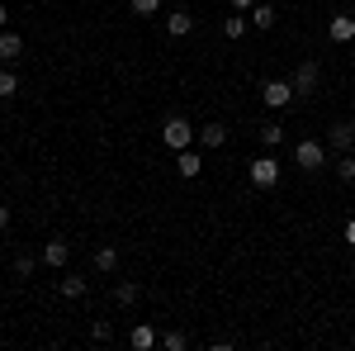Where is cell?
Instances as JSON below:
<instances>
[{
	"instance_id": "1",
	"label": "cell",
	"mask_w": 355,
	"mask_h": 351,
	"mask_svg": "<svg viewBox=\"0 0 355 351\" xmlns=\"http://www.w3.org/2000/svg\"><path fill=\"white\" fill-rule=\"evenodd\" d=\"M194 138H199V129H194L185 114H166V124H162V142L171 147V152H185V147H194Z\"/></svg>"
},
{
	"instance_id": "2",
	"label": "cell",
	"mask_w": 355,
	"mask_h": 351,
	"mask_svg": "<svg viewBox=\"0 0 355 351\" xmlns=\"http://www.w3.org/2000/svg\"><path fill=\"white\" fill-rule=\"evenodd\" d=\"M246 176H251V186L256 190H270V186H279V157H275L270 147L256 157V162L246 166Z\"/></svg>"
},
{
	"instance_id": "3",
	"label": "cell",
	"mask_w": 355,
	"mask_h": 351,
	"mask_svg": "<svg viewBox=\"0 0 355 351\" xmlns=\"http://www.w3.org/2000/svg\"><path fill=\"white\" fill-rule=\"evenodd\" d=\"M294 166H303V171H322V166H327V147H322L318 138H303L299 147H294Z\"/></svg>"
},
{
	"instance_id": "4",
	"label": "cell",
	"mask_w": 355,
	"mask_h": 351,
	"mask_svg": "<svg viewBox=\"0 0 355 351\" xmlns=\"http://www.w3.org/2000/svg\"><path fill=\"white\" fill-rule=\"evenodd\" d=\"M318 81H322V67L318 62H299L294 67V95L299 100H313L318 95Z\"/></svg>"
},
{
	"instance_id": "5",
	"label": "cell",
	"mask_w": 355,
	"mask_h": 351,
	"mask_svg": "<svg viewBox=\"0 0 355 351\" xmlns=\"http://www.w3.org/2000/svg\"><path fill=\"white\" fill-rule=\"evenodd\" d=\"M261 100H266L270 109H289L299 95H294V81H266L261 85Z\"/></svg>"
},
{
	"instance_id": "6",
	"label": "cell",
	"mask_w": 355,
	"mask_h": 351,
	"mask_svg": "<svg viewBox=\"0 0 355 351\" xmlns=\"http://www.w3.org/2000/svg\"><path fill=\"white\" fill-rule=\"evenodd\" d=\"M327 147L331 152H355V119H336V124H331Z\"/></svg>"
},
{
	"instance_id": "7",
	"label": "cell",
	"mask_w": 355,
	"mask_h": 351,
	"mask_svg": "<svg viewBox=\"0 0 355 351\" xmlns=\"http://www.w3.org/2000/svg\"><path fill=\"white\" fill-rule=\"evenodd\" d=\"M38 261H43V266H53V270H62L67 261H71V247L62 243V238H53V243H43V252H38Z\"/></svg>"
},
{
	"instance_id": "8",
	"label": "cell",
	"mask_w": 355,
	"mask_h": 351,
	"mask_svg": "<svg viewBox=\"0 0 355 351\" xmlns=\"http://www.w3.org/2000/svg\"><path fill=\"white\" fill-rule=\"evenodd\" d=\"M166 33H171V38H190L194 33V15L190 10H171V15H166Z\"/></svg>"
},
{
	"instance_id": "9",
	"label": "cell",
	"mask_w": 355,
	"mask_h": 351,
	"mask_svg": "<svg viewBox=\"0 0 355 351\" xmlns=\"http://www.w3.org/2000/svg\"><path fill=\"white\" fill-rule=\"evenodd\" d=\"M19 53H24V38H19V33H10V28H0V62H5V67H15Z\"/></svg>"
},
{
	"instance_id": "10",
	"label": "cell",
	"mask_w": 355,
	"mask_h": 351,
	"mask_svg": "<svg viewBox=\"0 0 355 351\" xmlns=\"http://www.w3.org/2000/svg\"><path fill=\"white\" fill-rule=\"evenodd\" d=\"M327 38H331V43H351V38H355V15H331Z\"/></svg>"
},
{
	"instance_id": "11",
	"label": "cell",
	"mask_w": 355,
	"mask_h": 351,
	"mask_svg": "<svg viewBox=\"0 0 355 351\" xmlns=\"http://www.w3.org/2000/svg\"><path fill=\"white\" fill-rule=\"evenodd\" d=\"M157 342H162V332H157L152 323H137L133 332H128V347H137V351H152Z\"/></svg>"
},
{
	"instance_id": "12",
	"label": "cell",
	"mask_w": 355,
	"mask_h": 351,
	"mask_svg": "<svg viewBox=\"0 0 355 351\" xmlns=\"http://www.w3.org/2000/svg\"><path fill=\"white\" fill-rule=\"evenodd\" d=\"M175 171H180L185 181H194V176L204 171V157H199L194 147H185V152H175Z\"/></svg>"
},
{
	"instance_id": "13",
	"label": "cell",
	"mask_w": 355,
	"mask_h": 351,
	"mask_svg": "<svg viewBox=\"0 0 355 351\" xmlns=\"http://www.w3.org/2000/svg\"><path fill=\"white\" fill-rule=\"evenodd\" d=\"M246 19H251V24H256V28H275V19H279V10H275L270 0H256Z\"/></svg>"
},
{
	"instance_id": "14",
	"label": "cell",
	"mask_w": 355,
	"mask_h": 351,
	"mask_svg": "<svg viewBox=\"0 0 355 351\" xmlns=\"http://www.w3.org/2000/svg\"><path fill=\"white\" fill-rule=\"evenodd\" d=\"M194 142H199V147H223V142H227V129H223V124H204Z\"/></svg>"
},
{
	"instance_id": "15",
	"label": "cell",
	"mask_w": 355,
	"mask_h": 351,
	"mask_svg": "<svg viewBox=\"0 0 355 351\" xmlns=\"http://www.w3.org/2000/svg\"><path fill=\"white\" fill-rule=\"evenodd\" d=\"M57 290H62V295H67V299H81L85 290H90V280H85V275H76V270H71V275H62V285H57Z\"/></svg>"
},
{
	"instance_id": "16",
	"label": "cell",
	"mask_w": 355,
	"mask_h": 351,
	"mask_svg": "<svg viewBox=\"0 0 355 351\" xmlns=\"http://www.w3.org/2000/svg\"><path fill=\"white\" fill-rule=\"evenodd\" d=\"M95 270H100V275L119 270V247H95Z\"/></svg>"
},
{
	"instance_id": "17",
	"label": "cell",
	"mask_w": 355,
	"mask_h": 351,
	"mask_svg": "<svg viewBox=\"0 0 355 351\" xmlns=\"http://www.w3.org/2000/svg\"><path fill=\"white\" fill-rule=\"evenodd\" d=\"M137 299H142V290H137L133 280H119V285H114V304H123V309H133Z\"/></svg>"
},
{
	"instance_id": "18",
	"label": "cell",
	"mask_w": 355,
	"mask_h": 351,
	"mask_svg": "<svg viewBox=\"0 0 355 351\" xmlns=\"http://www.w3.org/2000/svg\"><path fill=\"white\" fill-rule=\"evenodd\" d=\"M246 28H251V19L237 10V15H227V19H223V38H242Z\"/></svg>"
},
{
	"instance_id": "19",
	"label": "cell",
	"mask_w": 355,
	"mask_h": 351,
	"mask_svg": "<svg viewBox=\"0 0 355 351\" xmlns=\"http://www.w3.org/2000/svg\"><path fill=\"white\" fill-rule=\"evenodd\" d=\"M157 347H166V351H185V347H190V337H185L180 327H166V332H162V342H157Z\"/></svg>"
},
{
	"instance_id": "20",
	"label": "cell",
	"mask_w": 355,
	"mask_h": 351,
	"mask_svg": "<svg viewBox=\"0 0 355 351\" xmlns=\"http://www.w3.org/2000/svg\"><path fill=\"white\" fill-rule=\"evenodd\" d=\"M336 176L346 186H355V152H336Z\"/></svg>"
},
{
	"instance_id": "21",
	"label": "cell",
	"mask_w": 355,
	"mask_h": 351,
	"mask_svg": "<svg viewBox=\"0 0 355 351\" xmlns=\"http://www.w3.org/2000/svg\"><path fill=\"white\" fill-rule=\"evenodd\" d=\"M128 10L137 19H152V15H162V0H128Z\"/></svg>"
},
{
	"instance_id": "22",
	"label": "cell",
	"mask_w": 355,
	"mask_h": 351,
	"mask_svg": "<svg viewBox=\"0 0 355 351\" xmlns=\"http://www.w3.org/2000/svg\"><path fill=\"white\" fill-rule=\"evenodd\" d=\"M33 270H38V256L19 252V256H15V275H19V280H33Z\"/></svg>"
},
{
	"instance_id": "23",
	"label": "cell",
	"mask_w": 355,
	"mask_h": 351,
	"mask_svg": "<svg viewBox=\"0 0 355 351\" xmlns=\"http://www.w3.org/2000/svg\"><path fill=\"white\" fill-rule=\"evenodd\" d=\"M15 95H19V76L5 67V72H0V100H15Z\"/></svg>"
},
{
	"instance_id": "24",
	"label": "cell",
	"mask_w": 355,
	"mask_h": 351,
	"mask_svg": "<svg viewBox=\"0 0 355 351\" xmlns=\"http://www.w3.org/2000/svg\"><path fill=\"white\" fill-rule=\"evenodd\" d=\"M261 142H266V147H279V142H284V129H279V124H261Z\"/></svg>"
},
{
	"instance_id": "25",
	"label": "cell",
	"mask_w": 355,
	"mask_h": 351,
	"mask_svg": "<svg viewBox=\"0 0 355 351\" xmlns=\"http://www.w3.org/2000/svg\"><path fill=\"white\" fill-rule=\"evenodd\" d=\"M90 337H95V342H110V337H114L110 318H95V323H90Z\"/></svg>"
},
{
	"instance_id": "26",
	"label": "cell",
	"mask_w": 355,
	"mask_h": 351,
	"mask_svg": "<svg viewBox=\"0 0 355 351\" xmlns=\"http://www.w3.org/2000/svg\"><path fill=\"white\" fill-rule=\"evenodd\" d=\"M227 5H232V10H242V15H251V5H256V0H227Z\"/></svg>"
},
{
	"instance_id": "27",
	"label": "cell",
	"mask_w": 355,
	"mask_h": 351,
	"mask_svg": "<svg viewBox=\"0 0 355 351\" xmlns=\"http://www.w3.org/2000/svg\"><path fill=\"white\" fill-rule=\"evenodd\" d=\"M10 228V204H0V233Z\"/></svg>"
},
{
	"instance_id": "28",
	"label": "cell",
	"mask_w": 355,
	"mask_h": 351,
	"mask_svg": "<svg viewBox=\"0 0 355 351\" xmlns=\"http://www.w3.org/2000/svg\"><path fill=\"white\" fill-rule=\"evenodd\" d=\"M346 243L355 247V218H346Z\"/></svg>"
},
{
	"instance_id": "29",
	"label": "cell",
	"mask_w": 355,
	"mask_h": 351,
	"mask_svg": "<svg viewBox=\"0 0 355 351\" xmlns=\"http://www.w3.org/2000/svg\"><path fill=\"white\" fill-rule=\"evenodd\" d=\"M5 19H10V10H5V0H0V28H5Z\"/></svg>"
}]
</instances>
